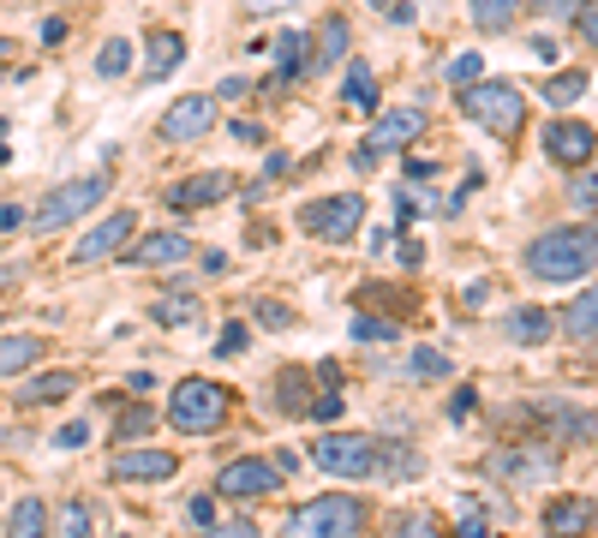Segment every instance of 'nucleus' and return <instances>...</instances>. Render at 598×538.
Segmentation results:
<instances>
[{"label":"nucleus","mask_w":598,"mask_h":538,"mask_svg":"<svg viewBox=\"0 0 598 538\" xmlns=\"http://www.w3.org/2000/svg\"><path fill=\"white\" fill-rule=\"evenodd\" d=\"M598 264V234L593 227H551L527 246V276L539 281H575Z\"/></svg>","instance_id":"obj_1"},{"label":"nucleus","mask_w":598,"mask_h":538,"mask_svg":"<svg viewBox=\"0 0 598 538\" xmlns=\"http://www.w3.org/2000/svg\"><path fill=\"white\" fill-rule=\"evenodd\" d=\"M227 413H234V395H227L222 383H210V377H186L180 389L168 395V425L186 431V437H210V431H222Z\"/></svg>","instance_id":"obj_2"},{"label":"nucleus","mask_w":598,"mask_h":538,"mask_svg":"<svg viewBox=\"0 0 598 538\" xmlns=\"http://www.w3.org/2000/svg\"><path fill=\"white\" fill-rule=\"evenodd\" d=\"M360 527H365L360 496H312L288 515L282 538H360Z\"/></svg>","instance_id":"obj_3"},{"label":"nucleus","mask_w":598,"mask_h":538,"mask_svg":"<svg viewBox=\"0 0 598 538\" xmlns=\"http://www.w3.org/2000/svg\"><path fill=\"white\" fill-rule=\"evenodd\" d=\"M461 114L473 126H485V132H497V138H515L520 126H527V96L503 79H479L473 90H461Z\"/></svg>","instance_id":"obj_4"},{"label":"nucleus","mask_w":598,"mask_h":538,"mask_svg":"<svg viewBox=\"0 0 598 538\" xmlns=\"http://www.w3.org/2000/svg\"><path fill=\"white\" fill-rule=\"evenodd\" d=\"M108 186H114V174H84V179H67V186H55L43 203H36V234H55V227H72V222H84V215L96 210L102 198H108Z\"/></svg>","instance_id":"obj_5"},{"label":"nucleus","mask_w":598,"mask_h":538,"mask_svg":"<svg viewBox=\"0 0 598 538\" xmlns=\"http://www.w3.org/2000/svg\"><path fill=\"white\" fill-rule=\"evenodd\" d=\"M312 460L329 479H372L384 448H377V437H360V431H329V437H317Z\"/></svg>","instance_id":"obj_6"},{"label":"nucleus","mask_w":598,"mask_h":538,"mask_svg":"<svg viewBox=\"0 0 598 538\" xmlns=\"http://www.w3.org/2000/svg\"><path fill=\"white\" fill-rule=\"evenodd\" d=\"M360 222H365V198H360V191L317 198V203H305V210H300L305 234H312V239H336V246H348V239L360 234Z\"/></svg>","instance_id":"obj_7"},{"label":"nucleus","mask_w":598,"mask_h":538,"mask_svg":"<svg viewBox=\"0 0 598 538\" xmlns=\"http://www.w3.org/2000/svg\"><path fill=\"white\" fill-rule=\"evenodd\" d=\"M132 227H138V215L132 210H114L108 222H96L91 234L72 246V269H91V264H108V258H120L126 246H132Z\"/></svg>","instance_id":"obj_8"},{"label":"nucleus","mask_w":598,"mask_h":538,"mask_svg":"<svg viewBox=\"0 0 598 538\" xmlns=\"http://www.w3.org/2000/svg\"><path fill=\"white\" fill-rule=\"evenodd\" d=\"M593 150H598V132L587 120H568V114H563V120L544 126V156H551L556 168H587Z\"/></svg>","instance_id":"obj_9"},{"label":"nucleus","mask_w":598,"mask_h":538,"mask_svg":"<svg viewBox=\"0 0 598 538\" xmlns=\"http://www.w3.org/2000/svg\"><path fill=\"white\" fill-rule=\"evenodd\" d=\"M215 126V96H180L162 114V144H198Z\"/></svg>","instance_id":"obj_10"},{"label":"nucleus","mask_w":598,"mask_h":538,"mask_svg":"<svg viewBox=\"0 0 598 538\" xmlns=\"http://www.w3.org/2000/svg\"><path fill=\"white\" fill-rule=\"evenodd\" d=\"M108 472L120 484H162V479H174V472H180V455H174V448H126Z\"/></svg>","instance_id":"obj_11"},{"label":"nucleus","mask_w":598,"mask_h":538,"mask_svg":"<svg viewBox=\"0 0 598 538\" xmlns=\"http://www.w3.org/2000/svg\"><path fill=\"white\" fill-rule=\"evenodd\" d=\"M275 484H282V467H270V460H227L215 491L222 496H270Z\"/></svg>","instance_id":"obj_12"},{"label":"nucleus","mask_w":598,"mask_h":538,"mask_svg":"<svg viewBox=\"0 0 598 538\" xmlns=\"http://www.w3.org/2000/svg\"><path fill=\"white\" fill-rule=\"evenodd\" d=\"M120 258L132 264V269H168V264L192 258V239H186V234H144V239H132Z\"/></svg>","instance_id":"obj_13"},{"label":"nucleus","mask_w":598,"mask_h":538,"mask_svg":"<svg viewBox=\"0 0 598 538\" xmlns=\"http://www.w3.org/2000/svg\"><path fill=\"white\" fill-rule=\"evenodd\" d=\"M222 198H234V174L210 168L198 179H180V186L168 191V210H210V203H222Z\"/></svg>","instance_id":"obj_14"},{"label":"nucleus","mask_w":598,"mask_h":538,"mask_svg":"<svg viewBox=\"0 0 598 538\" xmlns=\"http://www.w3.org/2000/svg\"><path fill=\"white\" fill-rule=\"evenodd\" d=\"M186 60V36L168 31V24H156V31H144V84L168 79L174 67Z\"/></svg>","instance_id":"obj_15"},{"label":"nucleus","mask_w":598,"mask_h":538,"mask_svg":"<svg viewBox=\"0 0 598 538\" xmlns=\"http://www.w3.org/2000/svg\"><path fill=\"white\" fill-rule=\"evenodd\" d=\"M419 132H425V114H419V108H389L384 120H377V132H372V150H377V156H389V150L419 144Z\"/></svg>","instance_id":"obj_16"},{"label":"nucleus","mask_w":598,"mask_h":538,"mask_svg":"<svg viewBox=\"0 0 598 538\" xmlns=\"http://www.w3.org/2000/svg\"><path fill=\"white\" fill-rule=\"evenodd\" d=\"M593 521H598L593 496H556V503L544 508V533L551 538H581V533H593Z\"/></svg>","instance_id":"obj_17"},{"label":"nucleus","mask_w":598,"mask_h":538,"mask_svg":"<svg viewBox=\"0 0 598 538\" xmlns=\"http://www.w3.org/2000/svg\"><path fill=\"white\" fill-rule=\"evenodd\" d=\"M503 336L520 341V348H544V341L556 336V317L539 312V305H515V312L503 317Z\"/></svg>","instance_id":"obj_18"},{"label":"nucleus","mask_w":598,"mask_h":538,"mask_svg":"<svg viewBox=\"0 0 598 538\" xmlns=\"http://www.w3.org/2000/svg\"><path fill=\"white\" fill-rule=\"evenodd\" d=\"M348 19H341V12H329L324 24H317V55L305 60V72H336V60H348Z\"/></svg>","instance_id":"obj_19"},{"label":"nucleus","mask_w":598,"mask_h":538,"mask_svg":"<svg viewBox=\"0 0 598 538\" xmlns=\"http://www.w3.org/2000/svg\"><path fill=\"white\" fill-rule=\"evenodd\" d=\"M305 36L312 31H282L275 36V72H270V90H288L305 72Z\"/></svg>","instance_id":"obj_20"},{"label":"nucleus","mask_w":598,"mask_h":538,"mask_svg":"<svg viewBox=\"0 0 598 538\" xmlns=\"http://www.w3.org/2000/svg\"><path fill=\"white\" fill-rule=\"evenodd\" d=\"M48 341L43 336H0V377H19V371L43 365Z\"/></svg>","instance_id":"obj_21"},{"label":"nucleus","mask_w":598,"mask_h":538,"mask_svg":"<svg viewBox=\"0 0 598 538\" xmlns=\"http://www.w3.org/2000/svg\"><path fill=\"white\" fill-rule=\"evenodd\" d=\"M72 389H79V377H72V371H43V377H31L19 389V401L24 407H43V401H67Z\"/></svg>","instance_id":"obj_22"},{"label":"nucleus","mask_w":598,"mask_h":538,"mask_svg":"<svg viewBox=\"0 0 598 538\" xmlns=\"http://www.w3.org/2000/svg\"><path fill=\"white\" fill-rule=\"evenodd\" d=\"M556 329H563V336H575V341H598V288L581 293V300L563 312V324H556Z\"/></svg>","instance_id":"obj_23"},{"label":"nucleus","mask_w":598,"mask_h":538,"mask_svg":"<svg viewBox=\"0 0 598 538\" xmlns=\"http://www.w3.org/2000/svg\"><path fill=\"white\" fill-rule=\"evenodd\" d=\"M275 401H282V413H294V419H305L312 413V377H305V371H282V377H275Z\"/></svg>","instance_id":"obj_24"},{"label":"nucleus","mask_w":598,"mask_h":538,"mask_svg":"<svg viewBox=\"0 0 598 538\" xmlns=\"http://www.w3.org/2000/svg\"><path fill=\"white\" fill-rule=\"evenodd\" d=\"M7 538H48V508L36 496H19L12 503V521H7Z\"/></svg>","instance_id":"obj_25"},{"label":"nucleus","mask_w":598,"mask_h":538,"mask_svg":"<svg viewBox=\"0 0 598 538\" xmlns=\"http://www.w3.org/2000/svg\"><path fill=\"white\" fill-rule=\"evenodd\" d=\"M515 12H520V0H473V24L479 31H508V24H515Z\"/></svg>","instance_id":"obj_26"},{"label":"nucleus","mask_w":598,"mask_h":538,"mask_svg":"<svg viewBox=\"0 0 598 538\" xmlns=\"http://www.w3.org/2000/svg\"><path fill=\"white\" fill-rule=\"evenodd\" d=\"M126 67H132V43H126V36H108V43L96 48V79H120Z\"/></svg>","instance_id":"obj_27"},{"label":"nucleus","mask_w":598,"mask_h":538,"mask_svg":"<svg viewBox=\"0 0 598 538\" xmlns=\"http://www.w3.org/2000/svg\"><path fill=\"white\" fill-rule=\"evenodd\" d=\"M407 377H413V383H437V377H449V359H443L437 348H413V359H407Z\"/></svg>","instance_id":"obj_28"},{"label":"nucleus","mask_w":598,"mask_h":538,"mask_svg":"<svg viewBox=\"0 0 598 538\" xmlns=\"http://www.w3.org/2000/svg\"><path fill=\"white\" fill-rule=\"evenodd\" d=\"M348 102H353V108H377V79H372L365 60H353V67H348Z\"/></svg>","instance_id":"obj_29"},{"label":"nucleus","mask_w":598,"mask_h":538,"mask_svg":"<svg viewBox=\"0 0 598 538\" xmlns=\"http://www.w3.org/2000/svg\"><path fill=\"white\" fill-rule=\"evenodd\" d=\"M544 96H551L556 108L581 102V96H587V72H556V79H544Z\"/></svg>","instance_id":"obj_30"},{"label":"nucleus","mask_w":598,"mask_h":538,"mask_svg":"<svg viewBox=\"0 0 598 538\" xmlns=\"http://www.w3.org/2000/svg\"><path fill=\"white\" fill-rule=\"evenodd\" d=\"M556 437H563V443H593L598 437V419L593 413H556Z\"/></svg>","instance_id":"obj_31"},{"label":"nucleus","mask_w":598,"mask_h":538,"mask_svg":"<svg viewBox=\"0 0 598 538\" xmlns=\"http://www.w3.org/2000/svg\"><path fill=\"white\" fill-rule=\"evenodd\" d=\"M479 79H485V60H479V55H455L449 60V84L455 90H473Z\"/></svg>","instance_id":"obj_32"},{"label":"nucleus","mask_w":598,"mask_h":538,"mask_svg":"<svg viewBox=\"0 0 598 538\" xmlns=\"http://www.w3.org/2000/svg\"><path fill=\"white\" fill-rule=\"evenodd\" d=\"M150 425H156V413H150V407H126V413H120V443L150 437Z\"/></svg>","instance_id":"obj_33"},{"label":"nucleus","mask_w":598,"mask_h":538,"mask_svg":"<svg viewBox=\"0 0 598 538\" xmlns=\"http://www.w3.org/2000/svg\"><path fill=\"white\" fill-rule=\"evenodd\" d=\"M150 317H156V324H168V329L174 324H198V300H162Z\"/></svg>","instance_id":"obj_34"},{"label":"nucleus","mask_w":598,"mask_h":538,"mask_svg":"<svg viewBox=\"0 0 598 538\" xmlns=\"http://www.w3.org/2000/svg\"><path fill=\"white\" fill-rule=\"evenodd\" d=\"M60 538H91V503H67V508H60Z\"/></svg>","instance_id":"obj_35"},{"label":"nucleus","mask_w":598,"mask_h":538,"mask_svg":"<svg viewBox=\"0 0 598 538\" xmlns=\"http://www.w3.org/2000/svg\"><path fill=\"white\" fill-rule=\"evenodd\" d=\"M353 336L360 341H396V324H389V317H353Z\"/></svg>","instance_id":"obj_36"},{"label":"nucleus","mask_w":598,"mask_h":538,"mask_svg":"<svg viewBox=\"0 0 598 538\" xmlns=\"http://www.w3.org/2000/svg\"><path fill=\"white\" fill-rule=\"evenodd\" d=\"M455 538H491L485 508H473V503H467V508H461V533H455Z\"/></svg>","instance_id":"obj_37"},{"label":"nucleus","mask_w":598,"mask_h":538,"mask_svg":"<svg viewBox=\"0 0 598 538\" xmlns=\"http://www.w3.org/2000/svg\"><path fill=\"white\" fill-rule=\"evenodd\" d=\"M227 132H234V144H270V132L258 120H227Z\"/></svg>","instance_id":"obj_38"},{"label":"nucleus","mask_w":598,"mask_h":538,"mask_svg":"<svg viewBox=\"0 0 598 538\" xmlns=\"http://www.w3.org/2000/svg\"><path fill=\"white\" fill-rule=\"evenodd\" d=\"M575 24H581V36L598 48V0H581V7H575Z\"/></svg>","instance_id":"obj_39"},{"label":"nucleus","mask_w":598,"mask_h":538,"mask_svg":"<svg viewBox=\"0 0 598 538\" xmlns=\"http://www.w3.org/2000/svg\"><path fill=\"white\" fill-rule=\"evenodd\" d=\"M401 538H443V527L431 515H407L401 521Z\"/></svg>","instance_id":"obj_40"},{"label":"nucleus","mask_w":598,"mask_h":538,"mask_svg":"<svg viewBox=\"0 0 598 538\" xmlns=\"http://www.w3.org/2000/svg\"><path fill=\"white\" fill-rule=\"evenodd\" d=\"M258 317H263V329H288V324H294V312L275 305V300H258Z\"/></svg>","instance_id":"obj_41"},{"label":"nucleus","mask_w":598,"mask_h":538,"mask_svg":"<svg viewBox=\"0 0 598 538\" xmlns=\"http://www.w3.org/2000/svg\"><path fill=\"white\" fill-rule=\"evenodd\" d=\"M215 353H222V359H227V353H246V324H227L222 341H215Z\"/></svg>","instance_id":"obj_42"},{"label":"nucleus","mask_w":598,"mask_h":538,"mask_svg":"<svg viewBox=\"0 0 598 538\" xmlns=\"http://www.w3.org/2000/svg\"><path fill=\"white\" fill-rule=\"evenodd\" d=\"M186 521H192V527H210L215 503H210V496H186Z\"/></svg>","instance_id":"obj_43"},{"label":"nucleus","mask_w":598,"mask_h":538,"mask_svg":"<svg viewBox=\"0 0 598 538\" xmlns=\"http://www.w3.org/2000/svg\"><path fill=\"white\" fill-rule=\"evenodd\" d=\"M300 7V0H239V12H251V19H263V12H288Z\"/></svg>","instance_id":"obj_44"},{"label":"nucleus","mask_w":598,"mask_h":538,"mask_svg":"<svg viewBox=\"0 0 598 538\" xmlns=\"http://www.w3.org/2000/svg\"><path fill=\"white\" fill-rule=\"evenodd\" d=\"M84 437H91V425H84V419H72V425H60V437H55V443H60V448H79Z\"/></svg>","instance_id":"obj_45"},{"label":"nucleus","mask_w":598,"mask_h":538,"mask_svg":"<svg viewBox=\"0 0 598 538\" xmlns=\"http://www.w3.org/2000/svg\"><path fill=\"white\" fill-rule=\"evenodd\" d=\"M593 203H598V174H587L575 186V210H593Z\"/></svg>","instance_id":"obj_46"},{"label":"nucleus","mask_w":598,"mask_h":538,"mask_svg":"<svg viewBox=\"0 0 598 538\" xmlns=\"http://www.w3.org/2000/svg\"><path fill=\"white\" fill-rule=\"evenodd\" d=\"M210 538H258V527H251V521H227V527H215Z\"/></svg>","instance_id":"obj_47"},{"label":"nucleus","mask_w":598,"mask_h":538,"mask_svg":"<svg viewBox=\"0 0 598 538\" xmlns=\"http://www.w3.org/2000/svg\"><path fill=\"white\" fill-rule=\"evenodd\" d=\"M60 43H67V19H48L43 24V48H60Z\"/></svg>","instance_id":"obj_48"},{"label":"nucleus","mask_w":598,"mask_h":538,"mask_svg":"<svg viewBox=\"0 0 598 538\" xmlns=\"http://www.w3.org/2000/svg\"><path fill=\"white\" fill-rule=\"evenodd\" d=\"M473 401H479L473 389H455V401H449V419H467V413H473Z\"/></svg>","instance_id":"obj_49"},{"label":"nucleus","mask_w":598,"mask_h":538,"mask_svg":"<svg viewBox=\"0 0 598 538\" xmlns=\"http://www.w3.org/2000/svg\"><path fill=\"white\" fill-rule=\"evenodd\" d=\"M12 227H24V210L19 203H0V234H12Z\"/></svg>","instance_id":"obj_50"},{"label":"nucleus","mask_w":598,"mask_h":538,"mask_svg":"<svg viewBox=\"0 0 598 538\" xmlns=\"http://www.w3.org/2000/svg\"><path fill=\"white\" fill-rule=\"evenodd\" d=\"M431 174H437L431 162H407V186H431Z\"/></svg>","instance_id":"obj_51"},{"label":"nucleus","mask_w":598,"mask_h":538,"mask_svg":"<svg viewBox=\"0 0 598 538\" xmlns=\"http://www.w3.org/2000/svg\"><path fill=\"white\" fill-rule=\"evenodd\" d=\"M222 96H227V102H239V96H251V79H222Z\"/></svg>","instance_id":"obj_52"},{"label":"nucleus","mask_w":598,"mask_h":538,"mask_svg":"<svg viewBox=\"0 0 598 538\" xmlns=\"http://www.w3.org/2000/svg\"><path fill=\"white\" fill-rule=\"evenodd\" d=\"M532 12H575V0H527Z\"/></svg>","instance_id":"obj_53"},{"label":"nucleus","mask_w":598,"mask_h":538,"mask_svg":"<svg viewBox=\"0 0 598 538\" xmlns=\"http://www.w3.org/2000/svg\"><path fill=\"white\" fill-rule=\"evenodd\" d=\"M7 60H12V43H7V36H0V67H7Z\"/></svg>","instance_id":"obj_54"},{"label":"nucleus","mask_w":598,"mask_h":538,"mask_svg":"<svg viewBox=\"0 0 598 538\" xmlns=\"http://www.w3.org/2000/svg\"><path fill=\"white\" fill-rule=\"evenodd\" d=\"M365 7H377V12H384V7H396V0H365Z\"/></svg>","instance_id":"obj_55"}]
</instances>
